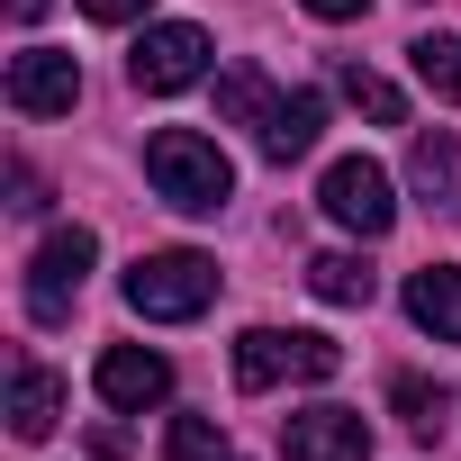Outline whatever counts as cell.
I'll return each instance as SVG.
<instances>
[{
  "mask_svg": "<svg viewBox=\"0 0 461 461\" xmlns=\"http://www.w3.org/2000/svg\"><path fill=\"white\" fill-rule=\"evenodd\" d=\"M145 181H154L181 217H217L226 199H236V163H226V145L199 136V127H154V136H145Z\"/></svg>",
  "mask_w": 461,
  "mask_h": 461,
  "instance_id": "1",
  "label": "cell"
},
{
  "mask_svg": "<svg viewBox=\"0 0 461 461\" xmlns=\"http://www.w3.org/2000/svg\"><path fill=\"white\" fill-rule=\"evenodd\" d=\"M208 299H217V263L190 254V245H172V254H136V272H127V308L154 317V326H181V317H199Z\"/></svg>",
  "mask_w": 461,
  "mask_h": 461,
  "instance_id": "2",
  "label": "cell"
},
{
  "mask_svg": "<svg viewBox=\"0 0 461 461\" xmlns=\"http://www.w3.org/2000/svg\"><path fill=\"white\" fill-rule=\"evenodd\" d=\"M91 263H100L91 226H55V236L37 245V263H28V317L37 326H64L73 299H82V281H91Z\"/></svg>",
  "mask_w": 461,
  "mask_h": 461,
  "instance_id": "3",
  "label": "cell"
},
{
  "mask_svg": "<svg viewBox=\"0 0 461 461\" xmlns=\"http://www.w3.org/2000/svg\"><path fill=\"white\" fill-rule=\"evenodd\" d=\"M317 208L344 226V236H389L398 226V199H389V172L371 163V154H344V163H326V181H317Z\"/></svg>",
  "mask_w": 461,
  "mask_h": 461,
  "instance_id": "4",
  "label": "cell"
},
{
  "mask_svg": "<svg viewBox=\"0 0 461 461\" xmlns=\"http://www.w3.org/2000/svg\"><path fill=\"white\" fill-rule=\"evenodd\" d=\"M208 73V28H190V19H163V28H145L136 37V55H127V82L136 91H190Z\"/></svg>",
  "mask_w": 461,
  "mask_h": 461,
  "instance_id": "5",
  "label": "cell"
},
{
  "mask_svg": "<svg viewBox=\"0 0 461 461\" xmlns=\"http://www.w3.org/2000/svg\"><path fill=\"white\" fill-rule=\"evenodd\" d=\"M82 100V64L64 46H19L10 55V109L19 118H73Z\"/></svg>",
  "mask_w": 461,
  "mask_h": 461,
  "instance_id": "6",
  "label": "cell"
},
{
  "mask_svg": "<svg viewBox=\"0 0 461 461\" xmlns=\"http://www.w3.org/2000/svg\"><path fill=\"white\" fill-rule=\"evenodd\" d=\"M281 461H371V425L353 407H299L281 425Z\"/></svg>",
  "mask_w": 461,
  "mask_h": 461,
  "instance_id": "7",
  "label": "cell"
},
{
  "mask_svg": "<svg viewBox=\"0 0 461 461\" xmlns=\"http://www.w3.org/2000/svg\"><path fill=\"white\" fill-rule=\"evenodd\" d=\"M91 380H100V398H109V407H127V416L172 398V362H163V353H145V344H109Z\"/></svg>",
  "mask_w": 461,
  "mask_h": 461,
  "instance_id": "8",
  "label": "cell"
},
{
  "mask_svg": "<svg viewBox=\"0 0 461 461\" xmlns=\"http://www.w3.org/2000/svg\"><path fill=\"white\" fill-rule=\"evenodd\" d=\"M55 416H64V380L19 353V362H10V434H19V443H46Z\"/></svg>",
  "mask_w": 461,
  "mask_h": 461,
  "instance_id": "9",
  "label": "cell"
},
{
  "mask_svg": "<svg viewBox=\"0 0 461 461\" xmlns=\"http://www.w3.org/2000/svg\"><path fill=\"white\" fill-rule=\"evenodd\" d=\"M407 181H416V199H425L434 217H452V208H461V136L425 127V136L407 145Z\"/></svg>",
  "mask_w": 461,
  "mask_h": 461,
  "instance_id": "10",
  "label": "cell"
},
{
  "mask_svg": "<svg viewBox=\"0 0 461 461\" xmlns=\"http://www.w3.org/2000/svg\"><path fill=\"white\" fill-rule=\"evenodd\" d=\"M407 317H416L434 344H461V263H425V272H407Z\"/></svg>",
  "mask_w": 461,
  "mask_h": 461,
  "instance_id": "11",
  "label": "cell"
},
{
  "mask_svg": "<svg viewBox=\"0 0 461 461\" xmlns=\"http://www.w3.org/2000/svg\"><path fill=\"white\" fill-rule=\"evenodd\" d=\"M317 136H326V91H290V100L263 118V154H272V163L317 154Z\"/></svg>",
  "mask_w": 461,
  "mask_h": 461,
  "instance_id": "12",
  "label": "cell"
},
{
  "mask_svg": "<svg viewBox=\"0 0 461 461\" xmlns=\"http://www.w3.org/2000/svg\"><path fill=\"white\" fill-rule=\"evenodd\" d=\"M299 371V335H281V326H245L236 335V389H281Z\"/></svg>",
  "mask_w": 461,
  "mask_h": 461,
  "instance_id": "13",
  "label": "cell"
},
{
  "mask_svg": "<svg viewBox=\"0 0 461 461\" xmlns=\"http://www.w3.org/2000/svg\"><path fill=\"white\" fill-rule=\"evenodd\" d=\"M272 109H281V91L263 82V64H226V73H217V118H226V127H254V136H263Z\"/></svg>",
  "mask_w": 461,
  "mask_h": 461,
  "instance_id": "14",
  "label": "cell"
},
{
  "mask_svg": "<svg viewBox=\"0 0 461 461\" xmlns=\"http://www.w3.org/2000/svg\"><path fill=\"white\" fill-rule=\"evenodd\" d=\"M389 407H398V425H407L416 443H443V425H452V389H434V380H416V371L389 380Z\"/></svg>",
  "mask_w": 461,
  "mask_h": 461,
  "instance_id": "15",
  "label": "cell"
},
{
  "mask_svg": "<svg viewBox=\"0 0 461 461\" xmlns=\"http://www.w3.org/2000/svg\"><path fill=\"white\" fill-rule=\"evenodd\" d=\"M308 290H317L326 308H371V290H380V281H371V263H362V254H317V263H308Z\"/></svg>",
  "mask_w": 461,
  "mask_h": 461,
  "instance_id": "16",
  "label": "cell"
},
{
  "mask_svg": "<svg viewBox=\"0 0 461 461\" xmlns=\"http://www.w3.org/2000/svg\"><path fill=\"white\" fill-rule=\"evenodd\" d=\"M407 64H416V82H425L434 100H461V37H443V28H434V37H416V46H407Z\"/></svg>",
  "mask_w": 461,
  "mask_h": 461,
  "instance_id": "17",
  "label": "cell"
},
{
  "mask_svg": "<svg viewBox=\"0 0 461 461\" xmlns=\"http://www.w3.org/2000/svg\"><path fill=\"white\" fill-rule=\"evenodd\" d=\"M335 82H344V100H353L362 118H380V127H398V118H407V100H398V82H380L371 64H344Z\"/></svg>",
  "mask_w": 461,
  "mask_h": 461,
  "instance_id": "18",
  "label": "cell"
},
{
  "mask_svg": "<svg viewBox=\"0 0 461 461\" xmlns=\"http://www.w3.org/2000/svg\"><path fill=\"white\" fill-rule=\"evenodd\" d=\"M163 461H236V452H226L217 416H172V434H163Z\"/></svg>",
  "mask_w": 461,
  "mask_h": 461,
  "instance_id": "19",
  "label": "cell"
},
{
  "mask_svg": "<svg viewBox=\"0 0 461 461\" xmlns=\"http://www.w3.org/2000/svg\"><path fill=\"white\" fill-rule=\"evenodd\" d=\"M344 371V344L335 335H299V380H335Z\"/></svg>",
  "mask_w": 461,
  "mask_h": 461,
  "instance_id": "20",
  "label": "cell"
},
{
  "mask_svg": "<svg viewBox=\"0 0 461 461\" xmlns=\"http://www.w3.org/2000/svg\"><path fill=\"white\" fill-rule=\"evenodd\" d=\"M73 10H82V19H100V28H127V19H145V10H154V0H73Z\"/></svg>",
  "mask_w": 461,
  "mask_h": 461,
  "instance_id": "21",
  "label": "cell"
},
{
  "mask_svg": "<svg viewBox=\"0 0 461 461\" xmlns=\"http://www.w3.org/2000/svg\"><path fill=\"white\" fill-rule=\"evenodd\" d=\"M10 208H19V217H37V208H46V181H37V172H28V163H19V172H10Z\"/></svg>",
  "mask_w": 461,
  "mask_h": 461,
  "instance_id": "22",
  "label": "cell"
},
{
  "mask_svg": "<svg viewBox=\"0 0 461 461\" xmlns=\"http://www.w3.org/2000/svg\"><path fill=\"white\" fill-rule=\"evenodd\" d=\"M299 10H308V19H335V28H344V19H362V10H371V0H299Z\"/></svg>",
  "mask_w": 461,
  "mask_h": 461,
  "instance_id": "23",
  "label": "cell"
},
{
  "mask_svg": "<svg viewBox=\"0 0 461 461\" xmlns=\"http://www.w3.org/2000/svg\"><path fill=\"white\" fill-rule=\"evenodd\" d=\"M46 10H55V0H10V19H19V28H37Z\"/></svg>",
  "mask_w": 461,
  "mask_h": 461,
  "instance_id": "24",
  "label": "cell"
}]
</instances>
